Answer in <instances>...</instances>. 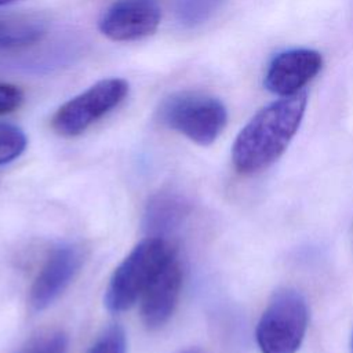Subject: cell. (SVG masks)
Returning <instances> with one entry per match:
<instances>
[{
	"label": "cell",
	"instance_id": "1",
	"mask_svg": "<svg viewBox=\"0 0 353 353\" xmlns=\"http://www.w3.org/2000/svg\"><path fill=\"white\" fill-rule=\"evenodd\" d=\"M306 102V92L301 91L256 112L239 132L232 146V161L236 171L248 175L272 165L296 134Z\"/></svg>",
	"mask_w": 353,
	"mask_h": 353
},
{
	"label": "cell",
	"instance_id": "2",
	"mask_svg": "<svg viewBox=\"0 0 353 353\" xmlns=\"http://www.w3.org/2000/svg\"><path fill=\"white\" fill-rule=\"evenodd\" d=\"M172 254L175 251L163 237L149 236L139 241L114 269L108 283L103 296L106 309L120 313L134 306Z\"/></svg>",
	"mask_w": 353,
	"mask_h": 353
},
{
	"label": "cell",
	"instance_id": "3",
	"mask_svg": "<svg viewBox=\"0 0 353 353\" xmlns=\"http://www.w3.org/2000/svg\"><path fill=\"white\" fill-rule=\"evenodd\" d=\"M157 113L161 124L201 146L214 143L228 123L222 101L201 91L174 92L160 103Z\"/></svg>",
	"mask_w": 353,
	"mask_h": 353
},
{
	"label": "cell",
	"instance_id": "4",
	"mask_svg": "<svg viewBox=\"0 0 353 353\" xmlns=\"http://www.w3.org/2000/svg\"><path fill=\"white\" fill-rule=\"evenodd\" d=\"M309 312L303 295L290 287L277 290L256 325L261 353H296L306 330Z\"/></svg>",
	"mask_w": 353,
	"mask_h": 353
},
{
	"label": "cell",
	"instance_id": "5",
	"mask_svg": "<svg viewBox=\"0 0 353 353\" xmlns=\"http://www.w3.org/2000/svg\"><path fill=\"white\" fill-rule=\"evenodd\" d=\"M128 92L127 80L120 77L102 79L59 106L51 119V127L61 137H77L114 110Z\"/></svg>",
	"mask_w": 353,
	"mask_h": 353
},
{
	"label": "cell",
	"instance_id": "6",
	"mask_svg": "<svg viewBox=\"0 0 353 353\" xmlns=\"http://www.w3.org/2000/svg\"><path fill=\"white\" fill-rule=\"evenodd\" d=\"M84 262V250L74 243L59 244L52 248L40 268L29 294L33 310L40 312L51 306L70 285Z\"/></svg>",
	"mask_w": 353,
	"mask_h": 353
},
{
	"label": "cell",
	"instance_id": "7",
	"mask_svg": "<svg viewBox=\"0 0 353 353\" xmlns=\"http://www.w3.org/2000/svg\"><path fill=\"white\" fill-rule=\"evenodd\" d=\"M160 21L157 0H116L101 15L98 29L112 41H135L153 34Z\"/></svg>",
	"mask_w": 353,
	"mask_h": 353
},
{
	"label": "cell",
	"instance_id": "8",
	"mask_svg": "<svg viewBox=\"0 0 353 353\" xmlns=\"http://www.w3.org/2000/svg\"><path fill=\"white\" fill-rule=\"evenodd\" d=\"M182 288V269L175 254L161 266L141 296V319L150 330L164 327L172 317Z\"/></svg>",
	"mask_w": 353,
	"mask_h": 353
},
{
	"label": "cell",
	"instance_id": "9",
	"mask_svg": "<svg viewBox=\"0 0 353 353\" xmlns=\"http://www.w3.org/2000/svg\"><path fill=\"white\" fill-rule=\"evenodd\" d=\"M320 52L309 48H294L277 54L268 66L265 87L277 95L291 97L312 81L321 70Z\"/></svg>",
	"mask_w": 353,
	"mask_h": 353
},
{
	"label": "cell",
	"instance_id": "10",
	"mask_svg": "<svg viewBox=\"0 0 353 353\" xmlns=\"http://www.w3.org/2000/svg\"><path fill=\"white\" fill-rule=\"evenodd\" d=\"M47 21L36 14L0 15V50L33 46L47 34Z\"/></svg>",
	"mask_w": 353,
	"mask_h": 353
},
{
	"label": "cell",
	"instance_id": "11",
	"mask_svg": "<svg viewBox=\"0 0 353 353\" xmlns=\"http://www.w3.org/2000/svg\"><path fill=\"white\" fill-rule=\"evenodd\" d=\"M185 204L175 193L163 192L152 197L145 212V229L156 237H163L176 228L183 215Z\"/></svg>",
	"mask_w": 353,
	"mask_h": 353
},
{
	"label": "cell",
	"instance_id": "12",
	"mask_svg": "<svg viewBox=\"0 0 353 353\" xmlns=\"http://www.w3.org/2000/svg\"><path fill=\"white\" fill-rule=\"evenodd\" d=\"M28 143L25 132L15 124L0 123V165L18 159Z\"/></svg>",
	"mask_w": 353,
	"mask_h": 353
},
{
	"label": "cell",
	"instance_id": "13",
	"mask_svg": "<svg viewBox=\"0 0 353 353\" xmlns=\"http://www.w3.org/2000/svg\"><path fill=\"white\" fill-rule=\"evenodd\" d=\"M222 0H178L176 15L183 25L194 26L207 21Z\"/></svg>",
	"mask_w": 353,
	"mask_h": 353
},
{
	"label": "cell",
	"instance_id": "14",
	"mask_svg": "<svg viewBox=\"0 0 353 353\" xmlns=\"http://www.w3.org/2000/svg\"><path fill=\"white\" fill-rule=\"evenodd\" d=\"M87 353H127L124 328L120 324L108 325L99 332Z\"/></svg>",
	"mask_w": 353,
	"mask_h": 353
},
{
	"label": "cell",
	"instance_id": "15",
	"mask_svg": "<svg viewBox=\"0 0 353 353\" xmlns=\"http://www.w3.org/2000/svg\"><path fill=\"white\" fill-rule=\"evenodd\" d=\"M22 353H68V336L59 330L43 332L32 339Z\"/></svg>",
	"mask_w": 353,
	"mask_h": 353
},
{
	"label": "cell",
	"instance_id": "16",
	"mask_svg": "<svg viewBox=\"0 0 353 353\" xmlns=\"http://www.w3.org/2000/svg\"><path fill=\"white\" fill-rule=\"evenodd\" d=\"M23 102V92L19 87L10 83H0V114L17 110Z\"/></svg>",
	"mask_w": 353,
	"mask_h": 353
},
{
	"label": "cell",
	"instance_id": "17",
	"mask_svg": "<svg viewBox=\"0 0 353 353\" xmlns=\"http://www.w3.org/2000/svg\"><path fill=\"white\" fill-rule=\"evenodd\" d=\"M178 353H203V352H200L197 349H185V350H181Z\"/></svg>",
	"mask_w": 353,
	"mask_h": 353
},
{
	"label": "cell",
	"instance_id": "18",
	"mask_svg": "<svg viewBox=\"0 0 353 353\" xmlns=\"http://www.w3.org/2000/svg\"><path fill=\"white\" fill-rule=\"evenodd\" d=\"M14 1H18V0H0V7L1 6H6V4H11Z\"/></svg>",
	"mask_w": 353,
	"mask_h": 353
},
{
	"label": "cell",
	"instance_id": "19",
	"mask_svg": "<svg viewBox=\"0 0 353 353\" xmlns=\"http://www.w3.org/2000/svg\"><path fill=\"white\" fill-rule=\"evenodd\" d=\"M352 345H353V342H352Z\"/></svg>",
	"mask_w": 353,
	"mask_h": 353
}]
</instances>
